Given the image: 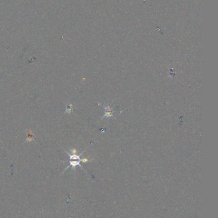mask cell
<instances>
[{
	"mask_svg": "<svg viewBox=\"0 0 218 218\" xmlns=\"http://www.w3.org/2000/svg\"><path fill=\"white\" fill-rule=\"evenodd\" d=\"M72 108H73V107H72V104L69 105L67 107H66V112H67V113H69V114L71 113L72 111Z\"/></svg>",
	"mask_w": 218,
	"mask_h": 218,
	"instance_id": "cell-2",
	"label": "cell"
},
{
	"mask_svg": "<svg viewBox=\"0 0 218 218\" xmlns=\"http://www.w3.org/2000/svg\"><path fill=\"white\" fill-rule=\"evenodd\" d=\"M103 108H104L105 112H104V115L103 116V117H113V107H111L109 105L107 106H103Z\"/></svg>",
	"mask_w": 218,
	"mask_h": 218,
	"instance_id": "cell-1",
	"label": "cell"
}]
</instances>
